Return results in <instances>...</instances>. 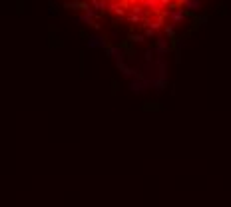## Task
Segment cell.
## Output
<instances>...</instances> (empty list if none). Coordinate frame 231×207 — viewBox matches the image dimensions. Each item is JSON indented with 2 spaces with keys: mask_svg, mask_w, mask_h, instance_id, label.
<instances>
[{
  "mask_svg": "<svg viewBox=\"0 0 231 207\" xmlns=\"http://www.w3.org/2000/svg\"><path fill=\"white\" fill-rule=\"evenodd\" d=\"M106 54L108 56H112L114 60H116V64H122V62L125 60V48H122V46H110V48H106Z\"/></svg>",
  "mask_w": 231,
  "mask_h": 207,
  "instance_id": "6da1fadb",
  "label": "cell"
},
{
  "mask_svg": "<svg viewBox=\"0 0 231 207\" xmlns=\"http://www.w3.org/2000/svg\"><path fill=\"white\" fill-rule=\"evenodd\" d=\"M130 40H132V42H139V44H142V42L145 40V36H142V34H132V36H130Z\"/></svg>",
  "mask_w": 231,
  "mask_h": 207,
  "instance_id": "8992f818",
  "label": "cell"
},
{
  "mask_svg": "<svg viewBox=\"0 0 231 207\" xmlns=\"http://www.w3.org/2000/svg\"><path fill=\"white\" fill-rule=\"evenodd\" d=\"M167 14H169V16H172L173 20H181V18H183V14L179 12V10H175V12H167Z\"/></svg>",
  "mask_w": 231,
  "mask_h": 207,
  "instance_id": "52a82bcc",
  "label": "cell"
},
{
  "mask_svg": "<svg viewBox=\"0 0 231 207\" xmlns=\"http://www.w3.org/2000/svg\"><path fill=\"white\" fill-rule=\"evenodd\" d=\"M165 32L169 34V36H173V26H167V28H165Z\"/></svg>",
  "mask_w": 231,
  "mask_h": 207,
  "instance_id": "9c48e42d",
  "label": "cell"
},
{
  "mask_svg": "<svg viewBox=\"0 0 231 207\" xmlns=\"http://www.w3.org/2000/svg\"><path fill=\"white\" fill-rule=\"evenodd\" d=\"M144 56H145V60L150 62V60H152V56H153V50H147V52H145Z\"/></svg>",
  "mask_w": 231,
  "mask_h": 207,
  "instance_id": "ba28073f",
  "label": "cell"
},
{
  "mask_svg": "<svg viewBox=\"0 0 231 207\" xmlns=\"http://www.w3.org/2000/svg\"><path fill=\"white\" fill-rule=\"evenodd\" d=\"M183 6H187V10H197V8H201V2L199 0H183Z\"/></svg>",
  "mask_w": 231,
  "mask_h": 207,
  "instance_id": "5b68a950",
  "label": "cell"
},
{
  "mask_svg": "<svg viewBox=\"0 0 231 207\" xmlns=\"http://www.w3.org/2000/svg\"><path fill=\"white\" fill-rule=\"evenodd\" d=\"M118 70L124 74L125 78H133V70L128 66V64H124V62H122V64H118Z\"/></svg>",
  "mask_w": 231,
  "mask_h": 207,
  "instance_id": "277c9868",
  "label": "cell"
},
{
  "mask_svg": "<svg viewBox=\"0 0 231 207\" xmlns=\"http://www.w3.org/2000/svg\"><path fill=\"white\" fill-rule=\"evenodd\" d=\"M128 88H130L133 94H142V92L147 90V82H145L144 78H133V80L128 84Z\"/></svg>",
  "mask_w": 231,
  "mask_h": 207,
  "instance_id": "3957f363",
  "label": "cell"
},
{
  "mask_svg": "<svg viewBox=\"0 0 231 207\" xmlns=\"http://www.w3.org/2000/svg\"><path fill=\"white\" fill-rule=\"evenodd\" d=\"M86 44H88V48H92V50H96V48H104V50H106V48H108V40L104 38V36H100V34L90 36Z\"/></svg>",
  "mask_w": 231,
  "mask_h": 207,
  "instance_id": "7a4b0ae2",
  "label": "cell"
}]
</instances>
